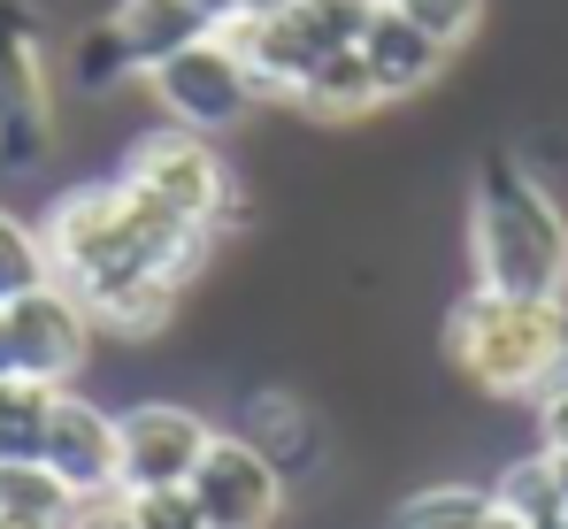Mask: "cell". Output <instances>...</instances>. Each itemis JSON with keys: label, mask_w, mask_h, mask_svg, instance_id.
<instances>
[{"label": "cell", "mask_w": 568, "mask_h": 529, "mask_svg": "<svg viewBox=\"0 0 568 529\" xmlns=\"http://www.w3.org/2000/svg\"><path fill=\"white\" fill-rule=\"evenodd\" d=\"M39 246L54 284L93 315V330L115 338H162L185 307V292L200 284V268L215 254L207 231L178 223L162 200H146L123 176H93L47 200L39 215Z\"/></svg>", "instance_id": "cell-1"}, {"label": "cell", "mask_w": 568, "mask_h": 529, "mask_svg": "<svg viewBox=\"0 0 568 529\" xmlns=\"http://www.w3.org/2000/svg\"><path fill=\"white\" fill-rule=\"evenodd\" d=\"M469 268L484 292L568 299V207L523 154H484L469 184Z\"/></svg>", "instance_id": "cell-2"}, {"label": "cell", "mask_w": 568, "mask_h": 529, "mask_svg": "<svg viewBox=\"0 0 568 529\" xmlns=\"http://www.w3.org/2000/svg\"><path fill=\"white\" fill-rule=\"evenodd\" d=\"M446 360L484 399H538L568 376V299H515L469 284L446 307Z\"/></svg>", "instance_id": "cell-3"}, {"label": "cell", "mask_w": 568, "mask_h": 529, "mask_svg": "<svg viewBox=\"0 0 568 529\" xmlns=\"http://www.w3.org/2000/svg\"><path fill=\"white\" fill-rule=\"evenodd\" d=\"M115 176H123V184H139L146 200H162L178 223L207 231V238H223V231H239V223H246L239 176H231V162H223V146H215V139H200V131H178V123L139 131V139L123 146Z\"/></svg>", "instance_id": "cell-4"}, {"label": "cell", "mask_w": 568, "mask_h": 529, "mask_svg": "<svg viewBox=\"0 0 568 529\" xmlns=\"http://www.w3.org/2000/svg\"><path fill=\"white\" fill-rule=\"evenodd\" d=\"M54 154V39L39 0H0V170Z\"/></svg>", "instance_id": "cell-5"}, {"label": "cell", "mask_w": 568, "mask_h": 529, "mask_svg": "<svg viewBox=\"0 0 568 529\" xmlns=\"http://www.w3.org/2000/svg\"><path fill=\"white\" fill-rule=\"evenodd\" d=\"M146 92H154V108H162L178 131H200V139H223V131H239V123L262 108V92H254L246 62L231 54L223 31H207L200 47L170 54L162 70H146Z\"/></svg>", "instance_id": "cell-6"}, {"label": "cell", "mask_w": 568, "mask_h": 529, "mask_svg": "<svg viewBox=\"0 0 568 529\" xmlns=\"http://www.w3.org/2000/svg\"><path fill=\"white\" fill-rule=\"evenodd\" d=\"M215 423L178 399H131L115 415V491H192Z\"/></svg>", "instance_id": "cell-7"}, {"label": "cell", "mask_w": 568, "mask_h": 529, "mask_svg": "<svg viewBox=\"0 0 568 529\" xmlns=\"http://www.w3.org/2000/svg\"><path fill=\"white\" fill-rule=\"evenodd\" d=\"M85 360H93V315L62 284H39L16 307H0V376H31V384L70 391Z\"/></svg>", "instance_id": "cell-8"}, {"label": "cell", "mask_w": 568, "mask_h": 529, "mask_svg": "<svg viewBox=\"0 0 568 529\" xmlns=\"http://www.w3.org/2000/svg\"><path fill=\"white\" fill-rule=\"evenodd\" d=\"M192 507L207 529H277L292 507V476L239 430L231 438L215 430V445L200 452V476H192Z\"/></svg>", "instance_id": "cell-9"}, {"label": "cell", "mask_w": 568, "mask_h": 529, "mask_svg": "<svg viewBox=\"0 0 568 529\" xmlns=\"http://www.w3.org/2000/svg\"><path fill=\"white\" fill-rule=\"evenodd\" d=\"M78 499L115 491V415L85 399V391H62L54 399V423H47V452H39Z\"/></svg>", "instance_id": "cell-10"}, {"label": "cell", "mask_w": 568, "mask_h": 529, "mask_svg": "<svg viewBox=\"0 0 568 529\" xmlns=\"http://www.w3.org/2000/svg\"><path fill=\"white\" fill-rule=\"evenodd\" d=\"M362 62H369V78H377L384 108L392 100H423V92L446 78V62H454V47L446 39H430L423 23H407L399 8H384L369 16V31H362Z\"/></svg>", "instance_id": "cell-11"}, {"label": "cell", "mask_w": 568, "mask_h": 529, "mask_svg": "<svg viewBox=\"0 0 568 529\" xmlns=\"http://www.w3.org/2000/svg\"><path fill=\"white\" fill-rule=\"evenodd\" d=\"M223 39H231V54L246 62V78H254V92H262V108H270V100L292 108L300 78L323 62V54L292 31V16H239V23H223Z\"/></svg>", "instance_id": "cell-12"}, {"label": "cell", "mask_w": 568, "mask_h": 529, "mask_svg": "<svg viewBox=\"0 0 568 529\" xmlns=\"http://www.w3.org/2000/svg\"><path fill=\"white\" fill-rule=\"evenodd\" d=\"M108 31L123 39V54H131V70L146 78V70H162L170 54H185V47H200L215 23L192 8V0H115L108 8Z\"/></svg>", "instance_id": "cell-13"}, {"label": "cell", "mask_w": 568, "mask_h": 529, "mask_svg": "<svg viewBox=\"0 0 568 529\" xmlns=\"http://www.w3.org/2000/svg\"><path fill=\"white\" fill-rule=\"evenodd\" d=\"M239 438L262 445L284 476H300V468H315V460H323V423L307 415V399H300V391H246Z\"/></svg>", "instance_id": "cell-14"}, {"label": "cell", "mask_w": 568, "mask_h": 529, "mask_svg": "<svg viewBox=\"0 0 568 529\" xmlns=\"http://www.w3.org/2000/svg\"><path fill=\"white\" fill-rule=\"evenodd\" d=\"M292 108L307 115V123H362V115H377L384 92L369 78V62H362V47H338V54H323L300 92H292Z\"/></svg>", "instance_id": "cell-15"}, {"label": "cell", "mask_w": 568, "mask_h": 529, "mask_svg": "<svg viewBox=\"0 0 568 529\" xmlns=\"http://www.w3.org/2000/svg\"><path fill=\"white\" fill-rule=\"evenodd\" d=\"M78 491L47 460H0V522L8 529H70Z\"/></svg>", "instance_id": "cell-16"}, {"label": "cell", "mask_w": 568, "mask_h": 529, "mask_svg": "<svg viewBox=\"0 0 568 529\" xmlns=\"http://www.w3.org/2000/svg\"><path fill=\"white\" fill-rule=\"evenodd\" d=\"M491 507L499 515H515L523 529H568V499H561V476H554V460L546 452H523V460H507L491 484Z\"/></svg>", "instance_id": "cell-17"}, {"label": "cell", "mask_w": 568, "mask_h": 529, "mask_svg": "<svg viewBox=\"0 0 568 529\" xmlns=\"http://www.w3.org/2000/svg\"><path fill=\"white\" fill-rule=\"evenodd\" d=\"M62 384H31V376H0V460H39L47 423H54Z\"/></svg>", "instance_id": "cell-18"}, {"label": "cell", "mask_w": 568, "mask_h": 529, "mask_svg": "<svg viewBox=\"0 0 568 529\" xmlns=\"http://www.w3.org/2000/svg\"><path fill=\"white\" fill-rule=\"evenodd\" d=\"M62 78L85 92V100H108V92H123V85H146V78L131 70V54H123V39H115L108 23H85V31H78V47L62 54Z\"/></svg>", "instance_id": "cell-19"}, {"label": "cell", "mask_w": 568, "mask_h": 529, "mask_svg": "<svg viewBox=\"0 0 568 529\" xmlns=\"http://www.w3.org/2000/svg\"><path fill=\"white\" fill-rule=\"evenodd\" d=\"M484 515H491V491H476V484H423V491L399 499L392 529H476Z\"/></svg>", "instance_id": "cell-20"}, {"label": "cell", "mask_w": 568, "mask_h": 529, "mask_svg": "<svg viewBox=\"0 0 568 529\" xmlns=\"http://www.w3.org/2000/svg\"><path fill=\"white\" fill-rule=\"evenodd\" d=\"M54 284L47 268V246H39V223H23L16 207H0V307H16L23 292Z\"/></svg>", "instance_id": "cell-21"}, {"label": "cell", "mask_w": 568, "mask_h": 529, "mask_svg": "<svg viewBox=\"0 0 568 529\" xmlns=\"http://www.w3.org/2000/svg\"><path fill=\"white\" fill-rule=\"evenodd\" d=\"M369 16H377V0H300V8H292V31H300L315 54H338V47H362Z\"/></svg>", "instance_id": "cell-22"}, {"label": "cell", "mask_w": 568, "mask_h": 529, "mask_svg": "<svg viewBox=\"0 0 568 529\" xmlns=\"http://www.w3.org/2000/svg\"><path fill=\"white\" fill-rule=\"evenodd\" d=\"M384 8H399L407 23H423L430 39H446L454 54L476 39V23H484V0H384Z\"/></svg>", "instance_id": "cell-23"}, {"label": "cell", "mask_w": 568, "mask_h": 529, "mask_svg": "<svg viewBox=\"0 0 568 529\" xmlns=\"http://www.w3.org/2000/svg\"><path fill=\"white\" fill-rule=\"evenodd\" d=\"M123 499L139 507V529H207L192 491H123Z\"/></svg>", "instance_id": "cell-24"}, {"label": "cell", "mask_w": 568, "mask_h": 529, "mask_svg": "<svg viewBox=\"0 0 568 529\" xmlns=\"http://www.w3.org/2000/svg\"><path fill=\"white\" fill-rule=\"evenodd\" d=\"M530 407H538V452H568V376L546 384Z\"/></svg>", "instance_id": "cell-25"}, {"label": "cell", "mask_w": 568, "mask_h": 529, "mask_svg": "<svg viewBox=\"0 0 568 529\" xmlns=\"http://www.w3.org/2000/svg\"><path fill=\"white\" fill-rule=\"evenodd\" d=\"M70 529H139V507H131L123 491H100V499H78Z\"/></svg>", "instance_id": "cell-26"}, {"label": "cell", "mask_w": 568, "mask_h": 529, "mask_svg": "<svg viewBox=\"0 0 568 529\" xmlns=\"http://www.w3.org/2000/svg\"><path fill=\"white\" fill-rule=\"evenodd\" d=\"M192 8H200V16H207V23H215V31H223V23H239V16H246V0H192Z\"/></svg>", "instance_id": "cell-27"}, {"label": "cell", "mask_w": 568, "mask_h": 529, "mask_svg": "<svg viewBox=\"0 0 568 529\" xmlns=\"http://www.w3.org/2000/svg\"><path fill=\"white\" fill-rule=\"evenodd\" d=\"M300 0H246V16H292Z\"/></svg>", "instance_id": "cell-28"}, {"label": "cell", "mask_w": 568, "mask_h": 529, "mask_svg": "<svg viewBox=\"0 0 568 529\" xmlns=\"http://www.w3.org/2000/svg\"><path fill=\"white\" fill-rule=\"evenodd\" d=\"M476 529H523V522H515V515H499V507H491V515H484V522H476Z\"/></svg>", "instance_id": "cell-29"}, {"label": "cell", "mask_w": 568, "mask_h": 529, "mask_svg": "<svg viewBox=\"0 0 568 529\" xmlns=\"http://www.w3.org/2000/svg\"><path fill=\"white\" fill-rule=\"evenodd\" d=\"M554 460V476H561V499H568V452H546Z\"/></svg>", "instance_id": "cell-30"}]
</instances>
